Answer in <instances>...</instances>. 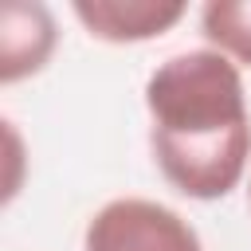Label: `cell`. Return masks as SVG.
Listing matches in <instances>:
<instances>
[{"label":"cell","mask_w":251,"mask_h":251,"mask_svg":"<svg viewBox=\"0 0 251 251\" xmlns=\"http://www.w3.org/2000/svg\"><path fill=\"white\" fill-rule=\"evenodd\" d=\"M149 149L161 176L192 200L227 196L251 161V114L239 67L212 51H180L145 82Z\"/></svg>","instance_id":"cell-1"},{"label":"cell","mask_w":251,"mask_h":251,"mask_svg":"<svg viewBox=\"0 0 251 251\" xmlns=\"http://www.w3.org/2000/svg\"><path fill=\"white\" fill-rule=\"evenodd\" d=\"M86 251H204L196 227L169 204L118 196L102 204L82 235Z\"/></svg>","instance_id":"cell-2"},{"label":"cell","mask_w":251,"mask_h":251,"mask_svg":"<svg viewBox=\"0 0 251 251\" xmlns=\"http://www.w3.org/2000/svg\"><path fill=\"white\" fill-rule=\"evenodd\" d=\"M59 43L55 16L35 0H12L0 12V82L12 86L39 75Z\"/></svg>","instance_id":"cell-3"},{"label":"cell","mask_w":251,"mask_h":251,"mask_svg":"<svg viewBox=\"0 0 251 251\" xmlns=\"http://www.w3.org/2000/svg\"><path fill=\"white\" fill-rule=\"evenodd\" d=\"M82 27L106 43H141L165 35L188 8L180 0H75Z\"/></svg>","instance_id":"cell-4"},{"label":"cell","mask_w":251,"mask_h":251,"mask_svg":"<svg viewBox=\"0 0 251 251\" xmlns=\"http://www.w3.org/2000/svg\"><path fill=\"white\" fill-rule=\"evenodd\" d=\"M200 31L212 51L227 55L235 67H251V0H212L200 8Z\"/></svg>","instance_id":"cell-5"},{"label":"cell","mask_w":251,"mask_h":251,"mask_svg":"<svg viewBox=\"0 0 251 251\" xmlns=\"http://www.w3.org/2000/svg\"><path fill=\"white\" fill-rule=\"evenodd\" d=\"M247 192H251V188H247Z\"/></svg>","instance_id":"cell-6"}]
</instances>
